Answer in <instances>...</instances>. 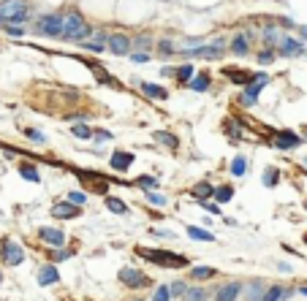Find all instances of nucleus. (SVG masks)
Instances as JSON below:
<instances>
[{"label":"nucleus","instance_id":"53","mask_svg":"<svg viewBox=\"0 0 307 301\" xmlns=\"http://www.w3.org/2000/svg\"><path fill=\"white\" fill-rule=\"evenodd\" d=\"M304 242H307V236H304Z\"/></svg>","mask_w":307,"mask_h":301},{"label":"nucleus","instance_id":"33","mask_svg":"<svg viewBox=\"0 0 307 301\" xmlns=\"http://www.w3.org/2000/svg\"><path fill=\"white\" fill-rule=\"evenodd\" d=\"M278 179H280L278 169H266V174H264V185L266 187H274V185H278Z\"/></svg>","mask_w":307,"mask_h":301},{"label":"nucleus","instance_id":"6","mask_svg":"<svg viewBox=\"0 0 307 301\" xmlns=\"http://www.w3.org/2000/svg\"><path fill=\"white\" fill-rule=\"evenodd\" d=\"M120 280L128 285V288H147L149 285V277L144 272H139V269H122Z\"/></svg>","mask_w":307,"mask_h":301},{"label":"nucleus","instance_id":"28","mask_svg":"<svg viewBox=\"0 0 307 301\" xmlns=\"http://www.w3.org/2000/svg\"><path fill=\"white\" fill-rule=\"evenodd\" d=\"M106 41H109V36H98L96 41L84 44V49H90V52H104V49H106Z\"/></svg>","mask_w":307,"mask_h":301},{"label":"nucleus","instance_id":"51","mask_svg":"<svg viewBox=\"0 0 307 301\" xmlns=\"http://www.w3.org/2000/svg\"><path fill=\"white\" fill-rule=\"evenodd\" d=\"M0 282H3V274H0Z\"/></svg>","mask_w":307,"mask_h":301},{"label":"nucleus","instance_id":"17","mask_svg":"<svg viewBox=\"0 0 307 301\" xmlns=\"http://www.w3.org/2000/svg\"><path fill=\"white\" fill-rule=\"evenodd\" d=\"M188 236L196 242H215V236L209 231H204V228H199V225H188Z\"/></svg>","mask_w":307,"mask_h":301},{"label":"nucleus","instance_id":"41","mask_svg":"<svg viewBox=\"0 0 307 301\" xmlns=\"http://www.w3.org/2000/svg\"><path fill=\"white\" fill-rule=\"evenodd\" d=\"M139 185H141V187H152V190H155L158 179H155V177H141V179H139Z\"/></svg>","mask_w":307,"mask_h":301},{"label":"nucleus","instance_id":"8","mask_svg":"<svg viewBox=\"0 0 307 301\" xmlns=\"http://www.w3.org/2000/svg\"><path fill=\"white\" fill-rule=\"evenodd\" d=\"M242 293V282H226L215 290V301H237Z\"/></svg>","mask_w":307,"mask_h":301},{"label":"nucleus","instance_id":"2","mask_svg":"<svg viewBox=\"0 0 307 301\" xmlns=\"http://www.w3.org/2000/svg\"><path fill=\"white\" fill-rule=\"evenodd\" d=\"M60 36L68 38V41H79V38L93 36V27L82 19V14H68V17H63V33Z\"/></svg>","mask_w":307,"mask_h":301},{"label":"nucleus","instance_id":"13","mask_svg":"<svg viewBox=\"0 0 307 301\" xmlns=\"http://www.w3.org/2000/svg\"><path fill=\"white\" fill-rule=\"evenodd\" d=\"M299 144V136L291 130H280L278 133V149H294Z\"/></svg>","mask_w":307,"mask_h":301},{"label":"nucleus","instance_id":"40","mask_svg":"<svg viewBox=\"0 0 307 301\" xmlns=\"http://www.w3.org/2000/svg\"><path fill=\"white\" fill-rule=\"evenodd\" d=\"M264 38H266V44H274V41H278V30H274V27H266L264 30Z\"/></svg>","mask_w":307,"mask_h":301},{"label":"nucleus","instance_id":"27","mask_svg":"<svg viewBox=\"0 0 307 301\" xmlns=\"http://www.w3.org/2000/svg\"><path fill=\"white\" fill-rule=\"evenodd\" d=\"M106 209L114 212V215H125V212H128V207H125L120 198H106Z\"/></svg>","mask_w":307,"mask_h":301},{"label":"nucleus","instance_id":"43","mask_svg":"<svg viewBox=\"0 0 307 301\" xmlns=\"http://www.w3.org/2000/svg\"><path fill=\"white\" fill-rule=\"evenodd\" d=\"M158 49H161L163 54H171V52H174V44H171V41H161Z\"/></svg>","mask_w":307,"mask_h":301},{"label":"nucleus","instance_id":"34","mask_svg":"<svg viewBox=\"0 0 307 301\" xmlns=\"http://www.w3.org/2000/svg\"><path fill=\"white\" fill-rule=\"evenodd\" d=\"M84 201H87V195H84L82 190H71L68 193V204H74V207H82Z\"/></svg>","mask_w":307,"mask_h":301},{"label":"nucleus","instance_id":"36","mask_svg":"<svg viewBox=\"0 0 307 301\" xmlns=\"http://www.w3.org/2000/svg\"><path fill=\"white\" fill-rule=\"evenodd\" d=\"M131 46H136V49H141V52L147 54V49H149V46H152V41H149V38H144V36H141V38H133V41H131Z\"/></svg>","mask_w":307,"mask_h":301},{"label":"nucleus","instance_id":"44","mask_svg":"<svg viewBox=\"0 0 307 301\" xmlns=\"http://www.w3.org/2000/svg\"><path fill=\"white\" fill-rule=\"evenodd\" d=\"M25 133H27V136L33 139V141H44V133H38V130H33V128H25Z\"/></svg>","mask_w":307,"mask_h":301},{"label":"nucleus","instance_id":"26","mask_svg":"<svg viewBox=\"0 0 307 301\" xmlns=\"http://www.w3.org/2000/svg\"><path fill=\"white\" fill-rule=\"evenodd\" d=\"M212 193H215V190H212V187L207 185V182H199V185L193 187V195L199 198V201H207V198H209Z\"/></svg>","mask_w":307,"mask_h":301},{"label":"nucleus","instance_id":"29","mask_svg":"<svg viewBox=\"0 0 307 301\" xmlns=\"http://www.w3.org/2000/svg\"><path fill=\"white\" fill-rule=\"evenodd\" d=\"M166 288H169V296L182 298V296H185V290H188V285H185V282H171V285H166Z\"/></svg>","mask_w":307,"mask_h":301},{"label":"nucleus","instance_id":"5","mask_svg":"<svg viewBox=\"0 0 307 301\" xmlns=\"http://www.w3.org/2000/svg\"><path fill=\"white\" fill-rule=\"evenodd\" d=\"M266 84H269V79H266L264 74L253 76V79H250V84H245V92H242V101H245L248 106H253V104H256V95L261 92Z\"/></svg>","mask_w":307,"mask_h":301},{"label":"nucleus","instance_id":"11","mask_svg":"<svg viewBox=\"0 0 307 301\" xmlns=\"http://www.w3.org/2000/svg\"><path fill=\"white\" fill-rule=\"evenodd\" d=\"M52 215L57 220H74V217H79V207H74V204H68V201H60L52 207Z\"/></svg>","mask_w":307,"mask_h":301},{"label":"nucleus","instance_id":"35","mask_svg":"<svg viewBox=\"0 0 307 301\" xmlns=\"http://www.w3.org/2000/svg\"><path fill=\"white\" fill-rule=\"evenodd\" d=\"M152 301H171V296H169V288H166V285H158V288H155V296H152Z\"/></svg>","mask_w":307,"mask_h":301},{"label":"nucleus","instance_id":"37","mask_svg":"<svg viewBox=\"0 0 307 301\" xmlns=\"http://www.w3.org/2000/svg\"><path fill=\"white\" fill-rule=\"evenodd\" d=\"M147 201L155 204V207H163V204H166V198H163L161 193H155V190H149V193H147Z\"/></svg>","mask_w":307,"mask_h":301},{"label":"nucleus","instance_id":"20","mask_svg":"<svg viewBox=\"0 0 307 301\" xmlns=\"http://www.w3.org/2000/svg\"><path fill=\"white\" fill-rule=\"evenodd\" d=\"M261 298H264V282H261V280L250 282V288H248V301H261Z\"/></svg>","mask_w":307,"mask_h":301},{"label":"nucleus","instance_id":"50","mask_svg":"<svg viewBox=\"0 0 307 301\" xmlns=\"http://www.w3.org/2000/svg\"><path fill=\"white\" fill-rule=\"evenodd\" d=\"M302 36H307V25H304V27H302Z\"/></svg>","mask_w":307,"mask_h":301},{"label":"nucleus","instance_id":"23","mask_svg":"<svg viewBox=\"0 0 307 301\" xmlns=\"http://www.w3.org/2000/svg\"><path fill=\"white\" fill-rule=\"evenodd\" d=\"M212 195H215L218 204H226V201H231V198H234V187H228V185L215 187V193H212Z\"/></svg>","mask_w":307,"mask_h":301},{"label":"nucleus","instance_id":"30","mask_svg":"<svg viewBox=\"0 0 307 301\" xmlns=\"http://www.w3.org/2000/svg\"><path fill=\"white\" fill-rule=\"evenodd\" d=\"M182 298L185 301H204V298H207V293H204L201 288H188Z\"/></svg>","mask_w":307,"mask_h":301},{"label":"nucleus","instance_id":"38","mask_svg":"<svg viewBox=\"0 0 307 301\" xmlns=\"http://www.w3.org/2000/svg\"><path fill=\"white\" fill-rule=\"evenodd\" d=\"M177 79H182V82H191L193 79V65H182L177 71Z\"/></svg>","mask_w":307,"mask_h":301},{"label":"nucleus","instance_id":"42","mask_svg":"<svg viewBox=\"0 0 307 301\" xmlns=\"http://www.w3.org/2000/svg\"><path fill=\"white\" fill-rule=\"evenodd\" d=\"M272 60H274V52L272 49H266V52L258 54V62H264V65H266V62H272Z\"/></svg>","mask_w":307,"mask_h":301},{"label":"nucleus","instance_id":"18","mask_svg":"<svg viewBox=\"0 0 307 301\" xmlns=\"http://www.w3.org/2000/svg\"><path fill=\"white\" fill-rule=\"evenodd\" d=\"M288 296H291V290H283L280 285H274V288L264 290V298L261 301H283V298H288Z\"/></svg>","mask_w":307,"mask_h":301},{"label":"nucleus","instance_id":"10","mask_svg":"<svg viewBox=\"0 0 307 301\" xmlns=\"http://www.w3.org/2000/svg\"><path fill=\"white\" fill-rule=\"evenodd\" d=\"M38 236H41L46 244H52L54 250H60L63 244H66V233H63L60 228H41V231H38Z\"/></svg>","mask_w":307,"mask_h":301},{"label":"nucleus","instance_id":"48","mask_svg":"<svg viewBox=\"0 0 307 301\" xmlns=\"http://www.w3.org/2000/svg\"><path fill=\"white\" fill-rule=\"evenodd\" d=\"M9 33H11V36H22V27H11V25H9Z\"/></svg>","mask_w":307,"mask_h":301},{"label":"nucleus","instance_id":"39","mask_svg":"<svg viewBox=\"0 0 307 301\" xmlns=\"http://www.w3.org/2000/svg\"><path fill=\"white\" fill-rule=\"evenodd\" d=\"M96 76H98V82H101V84H109V87L114 84V79H112V76H106V74H104V71H101V68H96Z\"/></svg>","mask_w":307,"mask_h":301},{"label":"nucleus","instance_id":"12","mask_svg":"<svg viewBox=\"0 0 307 301\" xmlns=\"http://www.w3.org/2000/svg\"><path fill=\"white\" fill-rule=\"evenodd\" d=\"M280 54H286V57H296V54L304 52V44L296 41V38H280Z\"/></svg>","mask_w":307,"mask_h":301},{"label":"nucleus","instance_id":"1","mask_svg":"<svg viewBox=\"0 0 307 301\" xmlns=\"http://www.w3.org/2000/svg\"><path fill=\"white\" fill-rule=\"evenodd\" d=\"M27 19V3L25 0H3L0 3V22L11 27H19Z\"/></svg>","mask_w":307,"mask_h":301},{"label":"nucleus","instance_id":"15","mask_svg":"<svg viewBox=\"0 0 307 301\" xmlns=\"http://www.w3.org/2000/svg\"><path fill=\"white\" fill-rule=\"evenodd\" d=\"M188 87H191L193 92H207L209 90V76L207 74H193V79L188 82Z\"/></svg>","mask_w":307,"mask_h":301},{"label":"nucleus","instance_id":"55","mask_svg":"<svg viewBox=\"0 0 307 301\" xmlns=\"http://www.w3.org/2000/svg\"><path fill=\"white\" fill-rule=\"evenodd\" d=\"M304 163H307V160H304Z\"/></svg>","mask_w":307,"mask_h":301},{"label":"nucleus","instance_id":"24","mask_svg":"<svg viewBox=\"0 0 307 301\" xmlns=\"http://www.w3.org/2000/svg\"><path fill=\"white\" fill-rule=\"evenodd\" d=\"M231 52H234V54H248V36H245V33H239L237 38H234Z\"/></svg>","mask_w":307,"mask_h":301},{"label":"nucleus","instance_id":"49","mask_svg":"<svg viewBox=\"0 0 307 301\" xmlns=\"http://www.w3.org/2000/svg\"><path fill=\"white\" fill-rule=\"evenodd\" d=\"M299 293H302V296H307V285H302V288H299Z\"/></svg>","mask_w":307,"mask_h":301},{"label":"nucleus","instance_id":"47","mask_svg":"<svg viewBox=\"0 0 307 301\" xmlns=\"http://www.w3.org/2000/svg\"><path fill=\"white\" fill-rule=\"evenodd\" d=\"M155 236H158V239H169L171 233H169V231H155Z\"/></svg>","mask_w":307,"mask_h":301},{"label":"nucleus","instance_id":"14","mask_svg":"<svg viewBox=\"0 0 307 301\" xmlns=\"http://www.w3.org/2000/svg\"><path fill=\"white\" fill-rule=\"evenodd\" d=\"M131 163H133V155L131 152H112V169L114 171H125Z\"/></svg>","mask_w":307,"mask_h":301},{"label":"nucleus","instance_id":"25","mask_svg":"<svg viewBox=\"0 0 307 301\" xmlns=\"http://www.w3.org/2000/svg\"><path fill=\"white\" fill-rule=\"evenodd\" d=\"M19 174H22L25 179H30V182H38V179H41V177H38V169H36L33 163H22V165H19Z\"/></svg>","mask_w":307,"mask_h":301},{"label":"nucleus","instance_id":"32","mask_svg":"<svg viewBox=\"0 0 307 301\" xmlns=\"http://www.w3.org/2000/svg\"><path fill=\"white\" fill-rule=\"evenodd\" d=\"M155 139H158V141H163V144H166V147H171V149H177V144H179V141H177V136H171V133H163V130H158V133H155Z\"/></svg>","mask_w":307,"mask_h":301},{"label":"nucleus","instance_id":"45","mask_svg":"<svg viewBox=\"0 0 307 301\" xmlns=\"http://www.w3.org/2000/svg\"><path fill=\"white\" fill-rule=\"evenodd\" d=\"M131 60H133V62H147V54H144V52H133Z\"/></svg>","mask_w":307,"mask_h":301},{"label":"nucleus","instance_id":"7","mask_svg":"<svg viewBox=\"0 0 307 301\" xmlns=\"http://www.w3.org/2000/svg\"><path fill=\"white\" fill-rule=\"evenodd\" d=\"M38 33H44V36H60L63 33V17H57V14L44 17L41 22H38Z\"/></svg>","mask_w":307,"mask_h":301},{"label":"nucleus","instance_id":"21","mask_svg":"<svg viewBox=\"0 0 307 301\" xmlns=\"http://www.w3.org/2000/svg\"><path fill=\"white\" fill-rule=\"evenodd\" d=\"M141 90H144L149 98H158V101H163L166 98V90L163 87H158V84H149V82H141Z\"/></svg>","mask_w":307,"mask_h":301},{"label":"nucleus","instance_id":"22","mask_svg":"<svg viewBox=\"0 0 307 301\" xmlns=\"http://www.w3.org/2000/svg\"><path fill=\"white\" fill-rule=\"evenodd\" d=\"M231 174H234V177H245V174H248V160L242 155H237L231 160Z\"/></svg>","mask_w":307,"mask_h":301},{"label":"nucleus","instance_id":"52","mask_svg":"<svg viewBox=\"0 0 307 301\" xmlns=\"http://www.w3.org/2000/svg\"><path fill=\"white\" fill-rule=\"evenodd\" d=\"M304 209H307V201H304Z\"/></svg>","mask_w":307,"mask_h":301},{"label":"nucleus","instance_id":"31","mask_svg":"<svg viewBox=\"0 0 307 301\" xmlns=\"http://www.w3.org/2000/svg\"><path fill=\"white\" fill-rule=\"evenodd\" d=\"M71 133H74L76 139H93V128H87V125H74V128H71Z\"/></svg>","mask_w":307,"mask_h":301},{"label":"nucleus","instance_id":"16","mask_svg":"<svg viewBox=\"0 0 307 301\" xmlns=\"http://www.w3.org/2000/svg\"><path fill=\"white\" fill-rule=\"evenodd\" d=\"M57 280H60V274H57V269H54V266H44L41 272H38V282H41V285H54Z\"/></svg>","mask_w":307,"mask_h":301},{"label":"nucleus","instance_id":"19","mask_svg":"<svg viewBox=\"0 0 307 301\" xmlns=\"http://www.w3.org/2000/svg\"><path fill=\"white\" fill-rule=\"evenodd\" d=\"M215 274L218 272L212 266H193L191 269V277H193V280H209V277H215Z\"/></svg>","mask_w":307,"mask_h":301},{"label":"nucleus","instance_id":"46","mask_svg":"<svg viewBox=\"0 0 307 301\" xmlns=\"http://www.w3.org/2000/svg\"><path fill=\"white\" fill-rule=\"evenodd\" d=\"M68 258H71V252H66L63 247H60L57 252H54V260H68Z\"/></svg>","mask_w":307,"mask_h":301},{"label":"nucleus","instance_id":"3","mask_svg":"<svg viewBox=\"0 0 307 301\" xmlns=\"http://www.w3.org/2000/svg\"><path fill=\"white\" fill-rule=\"evenodd\" d=\"M139 255H144L147 260H152V263L169 266V269H182V266H188V258H179V255H174V252H166V250H139Z\"/></svg>","mask_w":307,"mask_h":301},{"label":"nucleus","instance_id":"9","mask_svg":"<svg viewBox=\"0 0 307 301\" xmlns=\"http://www.w3.org/2000/svg\"><path fill=\"white\" fill-rule=\"evenodd\" d=\"M106 49L112 52V54H128V52H131V38H128V36H122V33L109 36Z\"/></svg>","mask_w":307,"mask_h":301},{"label":"nucleus","instance_id":"54","mask_svg":"<svg viewBox=\"0 0 307 301\" xmlns=\"http://www.w3.org/2000/svg\"><path fill=\"white\" fill-rule=\"evenodd\" d=\"M304 136H307V130H304Z\"/></svg>","mask_w":307,"mask_h":301},{"label":"nucleus","instance_id":"4","mask_svg":"<svg viewBox=\"0 0 307 301\" xmlns=\"http://www.w3.org/2000/svg\"><path fill=\"white\" fill-rule=\"evenodd\" d=\"M0 252H3V260L9 266H19L22 260H25V250H22L17 242H11V239H3V244H0Z\"/></svg>","mask_w":307,"mask_h":301}]
</instances>
